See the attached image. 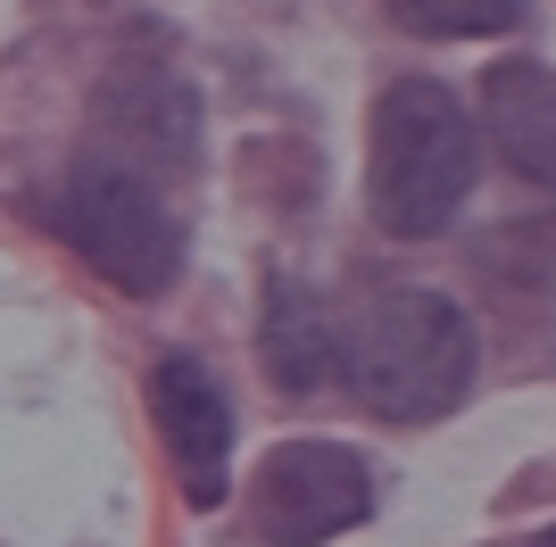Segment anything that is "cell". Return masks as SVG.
<instances>
[{
	"instance_id": "3",
	"label": "cell",
	"mask_w": 556,
	"mask_h": 547,
	"mask_svg": "<svg viewBox=\"0 0 556 547\" xmlns=\"http://www.w3.org/2000/svg\"><path fill=\"white\" fill-rule=\"evenodd\" d=\"M50 225L67 232V250L84 257V266L109 274L116 291H134V298L175 291V274H184V225H175V207L141 175H125V166H109V158H75L67 175H59Z\"/></svg>"
},
{
	"instance_id": "1",
	"label": "cell",
	"mask_w": 556,
	"mask_h": 547,
	"mask_svg": "<svg viewBox=\"0 0 556 547\" xmlns=\"http://www.w3.org/2000/svg\"><path fill=\"white\" fill-rule=\"evenodd\" d=\"M473 191V125L441 84H391L374 100V150H366V207L391 241H432Z\"/></svg>"
},
{
	"instance_id": "4",
	"label": "cell",
	"mask_w": 556,
	"mask_h": 547,
	"mask_svg": "<svg viewBox=\"0 0 556 547\" xmlns=\"http://www.w3.org/2000/svg\"><path fill=\"white\" fill-rule=\"evenodd\" d=\"M374 514V473L341 440H282L257 465L250 489V531L275 547H316L332 531H357Z\"/></svg>"
},
{
	"instance_id": "7",
	"label": "cell",
	"mask_w": 556,
	"mask_h": 547,
	"mask_svg": "<svg viewBox=\"0 0 556 547\" xmlns=\"http://www.w3.org/2000/svg\"><path fill=\"white\" fill-rule=\"evenodd\" d=\"M482 116H490V141L507 150L515 175L556 200V67H540V59H507V67H490Z\"/></svg>"
},
{
	"instance_id": "5",
	"label": "cell",
	"mask_w": 556,
	"mask_h": 547,
	"mask_svg": "<svg viewBox=\"0 0 556 547\" xmlns=\"http://www.w3.org/2000/svg\"><path fill=\"white\" fill-rule=\"evenodd\" d=\"M92 133H100L92 158L125 166L141 182L184 175L200 158V91L175 67H116L92 100Z\"/></svg>"
},
{
	"instance_id": "2",
	"label": "cell",
	"mask_w": 556,
	"mask_h": 547,
	"mask_svg": "<svg viewBox=\"0 0 556 547\" xmlns=\"http://www.w3.org/2000/svg\"><path fill=\"white\" fill-rule=\"evenodd\" d=\"M341 373L382 423H432L473 382V323L441 291H382L349 332Z\"/></svg>"
},
{
	"instance_id": "6",
	"label": "cell",
	"mask_w": 556,
	"mask_h": 547,
	"mask_svg": "<svg viewBox=\"0 0 556 547\" xmlns=\"http://www.w3.org/2000/svg\"><path fill=\"white\" fill-rule=\"evenodd\" d=\"M150 415H159V440L175 456V473H184V498L208 514L225 506L232 489V407L216 373L200 357H159L150 365Z\"/></svg>"
},
{
	"instance_id": "10",
	"label": "cell",
	"mask_w": 556,
	"mask_h": 547,
	"mask_svg": "<svg viewBox=\"0 0 556 547\" xmlns=\"http://www.w3.org/2000/svg\"><path fill=\"white\" fill-rule=\"evenodd\" d=\"M532 547H556V523H548V531H540V539H532Z\"/></svg>"
},
{
	"instance_id": "8",
	"label": "cell",
	"mask_w": 556,
	"mask_h": 547,
	"mask_svg": "<svg viewBox=\"0 0 556 547\" xmlns=\"http://www.w3.org/2000/svg\"><path fill=\"white\" fill-rule=\"evenodd\" d=\"M266 373L282 390H316L341 373V332H332V307L300 282H275L266 298Z\"/></svg>"
},
{
	"instance_id": "9",
	"label": "cell",
	"mask_w": 556,
	"mask_h": 547,
	"mask_svg": "<svg viewBox=\"0 0 556 547\" xmlns=\"http://www.w3.org/2000/svg\"><path fill=\"white\" fill-rule=\"evenodd\" d=\"M382 9L424 42H482V34L523 25V0H382Z\"/></svg>"
}]
</instances>
